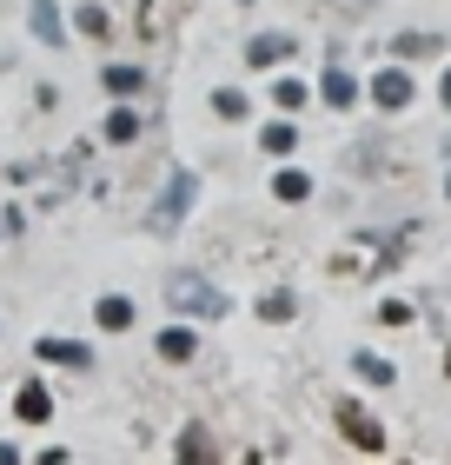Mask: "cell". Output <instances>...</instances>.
I'll list each match as a JSON object with an SVG mask.
<instances>
[{"label":"cell","mask_w":451,"mask_h":465,"mask_svg":"<svg viewBox=\"0 0 451 465\" xmlns=\"http://www.w3.org/2000/svg\"><path fill=\"white\" fill-rule=\"evenodd\" d=\"M166 306H173V312H206V320H220V312H226V292L212 286V280H200V272H173V280H166Z\"/></svg>","instance_id":"cell-2"},{"label":"cell","mask_w":451,"mask_h":465,"mask_svg":"<svg viewBox=\"0 0 451 465\" xmlns=\"http://www.w3.org/2000/svg\"><path fill=\"white\" fill-rule=\"evenodd\" d=\"M106 140H113V146H133V140H140V114H133V107L106 114Z\"/></svg>","instance_id":"cell-14"},{"label":"cell","mask_w":451,"mask_h":465,"mask_svg":"<svg viewBox=\"0 0 451 465\" xmlns=\"http://www.w3.org/2000/svg\"><path fill=\"white\" fill-rule=\"evenodd\" d=\"M445 107H451V74H445Z\"/></svg>","instance_id":"cell-23"},{"label":"cell","mask_w":451,"mask_h":465,"mask_svg":"<svg viewBox=\"0 0 451 465\" xmlns=\"http://www.w3.org/2000/svg\"><path fill=\"white\" fill-rule=\"evenodd\" d=\"M319 94H326V107H352L358 100V80L346 67H326V80H319Z\"/></svg>","instance_id":"cell-8"},{"label":"cell","mask_w":451,"mask_h":465,"mask_svg":"<svg viewBox=\"0 0 451 465\" xmlns=\"http://www.w3.org/2000/svg\"><path fill=\"white\" fill-rule=\"evenodd\" d=\"M286 54H292V34H266V40H252V47H246L252 67H272V60H286Z\"/></svg>","instance_id":"cell-10"},{"label":"cell","mask_w":451,"mask_h":465,"mask_svg":"<svg viewBox=\"0 0 451 465\" xmlns=\"http://www.w3.org/2000/svg\"><path fill=\"white\" fill-rule=\"evenodd\" d=\"M100 326H106V332H126V326H133V300L106 292V300H100Z\"/></svg>","instance_id":"cell-13"},{"label":"cell","mask_w":451,"mask_h":465,"mask_svg":"<svg viewBox=\"0 0 451 465\" xmlns=\"http://www.w3.org/2000/svg\"><path fill=\"white\" fill-rule=\"evenodd\" d=\"M272 193H279V200H286V206H299V200H306V193H312V180H306V173H299V166H286V173H279V180H272Z\"/></svg>","instance_id":"cell-15"},{"label":"cell","mask_w":451,"mask_h":465,"mask_svg":"<svg viewBox=\"0 0 451 465\" xmlns=\"http://www.w3.org/2000/svg\"><path fill=\"white\" fill-rule=\"evenodd\" d=\"M338 432H346L358 452H385V426L365 406H338Z\"/></svg>","instance_id":"cell-3"},{"label":"cell","mask_w":451,"mask_h":465,"mask_svg":"<svg viewBox=\"0 0 451 465\" xmlns=\"http://www.w3.org/2000/svg\"><path fill=\"white\" fill-rule=\"evenodd\" d=\"M74 27L100 40V34H106V7H93V0H87V7H80V14H74Z\"/></svg>","instance_id":"cell-20"},{"label":"cell","mask_w":451,"mask_h":465,"mask_svg":"<svg viewBox=\"0 0 451 465\" xmlns=\"http://www.w3.org/2000/svg\"><path fill=\"white\" fill-rule=\"evenodd\" d=\"M272 100H279V114H299L306 107V80H272Z\"/></svg>","instance_id":"cell-17"},{"label":"cell","mask_w":451,"mask_h":465,"mask_svg":"<svg viewBox=\"0 0 451 465\" xmlns=\"http://www.w3.org/2000/svg\"><path fill=\"white\" fill-rule=\"evenodd\" d=\"M372 100H378V107H385V114H398V107H412V74H405V67H385V74L372 80Z\"/></svg>","instance_id":"cell-4"},{"label":"cell","mask_w":451,"mask_h":465,"mask_svg":"<svg viewBox=\"0 0 451 465\" xmlns=\"http://www.w3.org/2000/svg\"><path fill=\"white\" fill-rule=\"evenodd\" d=\"M260 146H266V153H272V160H286V153H292V146H299V126H292V120H272V126H266V134H260Z\"/></svg>","instance_id":"cell-12"},{"label":"cell","mask_w":451,"mask_h":465,"mask_svg":"<svg viewBox=\"0 0 451 465\" xmlns=\"http://www.w3.org/2000/svg\"><path fill=\"white\" fill-rule=\"evenodd\" d=\"M192 200H200V173H192V166H173V173H166V193H160L153 206H146V226H153L160 240H173Z\"/></svg>","instance_id":"cell-1"},{"label":"cell","mask_w":451,"mask_h":465,"mask_svg":"<svg viewBox=\"0 0 451 465\" xmlns=\"http://www.w3.org/2000/svg\"><path fill=\"white\" fill-rule=\"evenodd\" d=\"M14 412L27 419V426H47V419H54V392L40 386V379H27V386H20V399H14Z\"/></svg>","instance_id":"cell-5"},{"label":"cell","mask_w":451,"mask_h":465,"mask_svg":"<svg viewBox=\"0 0 451 465\" xmlns=\"http://www.w3.org/2000/svg\"><path fill=\"white\" fill-rule=\"evenodd\" d=\"M192 352H200V332H186V326H166L160 332V359H166V366H186Z\"/></svg>","instance_id":"cell-6"},{"label":"cell","mask_w":451,"mask_h":465,"mask_svg":"<svg viewBox=\"0 0 451 465\" xmlns=\"http://www.w3.org/2000/svg\"><path fill=\"white\" fill-rule=\"evenodd\" d=\"M180 459H212V432L206 426H186L180 432Z\"/></svg>","instance_id":"cell-18"},{"label":"cell","mask_w":451,"mask_h":465,"mask_svg":"<svg viewBox=\"0 0 451 465\" xmlns=\"http://www.w3.org/2000/svg\"><path fill=\"white\" fill-rule=\"evenodd\" d=\"M0 465H20V452H14V446H0Z\"/></svg>","instance_id":"cell-22"},{"label":"cell","mask_w":451,"mask_h":465,"mask_svg":"<svg viewBox=\"0 0 451 465\" xmlns=\"http://www.w3.org/2000/svg\"><path fill=\"white\" fill-rule=\"evenodd\" d=\"M34 352H40V359H47V366H87V359H93V352H87V346H80V340H40Z\"/></svg>","instance_id":"cell-9"},{"label":"cell","mask_w":451,"mask_h":465,"mask_svg":"<svg viewBox=\"0 0 451 465\" xmlns=\"http://www.w3.org/2000/svg\"><path fill=\"white\" fill-rule=\"evenodd\" d=\"M445 193H451V180H445Z\"/></svg>","instance_id":"cell-24"},{"label":"cell","mask_w":451,"mask_h":465,"mask_svg":"<svg viewBox=\"0 0 451 465\" xmlns=\"http://www.w3.org/2000/svg\"><path fill=\"white\" fill-rule=\"evenodd\" d=\"M352 366H358V379H365V386H392V366H385L378 352H352Z\"/></svg>","instance_id":"cell-16"},{"label":"cell","mask_w":451,"mask_h":465,"mask_svg":"<svg viewBox=\"0 0 451 465\" xmlns=\"http://www.w3.org/2000/svg\"><path fill=\"white\" fill-rule=\"evenodd\" d=\"M292 292H266V300H260V320H292Z\"/></svg>","instance_id":"cell-19"},{"label":"cell","mask_w":451,"mask_h":465,"mask_svg":"<svg viewBox=\"0 0 451 465\" xmlns=\"http://www.w3.org/2000/svg\"><path fill=\"white\" fill-rule=\"evenodd\" d=\"M212 107H220V120H246V94H212Z\"/></svg>","instance_id":"cell-21"},{"label":"cell","mask_w":451,"mask_h":465,"mask_svg":"<svg viewBox=\"0 0 451 465\" xmlns=\"http://www.w3.org/2000/svg\"><path fill=\"white\" fill-rule=\"evenodd\" d=\"M106 94H113V100H133V94H146V74H140V67H106Z\"/></svg>","instance_id":"cell-11"},{"label":"cell","mask_w":451,"mask_h":465,"mask_svg":"<svg viewBox=\"0 0 451 465\" xmlns=\"http://www.w3.org/2000/svg\"><path fill=\"white\" fill-rule=\"evenodd\" d=\"M34 34L47 40V47H60V40H67V20H60V0H34Z\"/></svg>","instance_id":"cell-7"}]
</instances>
